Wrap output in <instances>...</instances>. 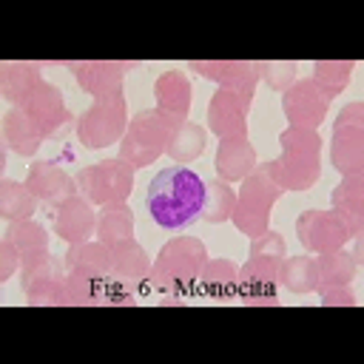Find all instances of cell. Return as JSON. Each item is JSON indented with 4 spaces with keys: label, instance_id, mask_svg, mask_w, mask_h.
Here are the masks:
<instances>
[{
    "label": "cell",
    "instance_id": "6da1fadb",
    "mask_svg": "<svg viewBox=\"0 0 364 364\" xmlns=\"http://www.w3.org/2000/svg\"><path fill=\"white\" fill-rule=\"evenodd\" d=\"M205 196H208V182H202L196 171L185 165H168L151 179L145 193V208L159 228L182 230L202 216Z\"/></svg>",
    "mask_w": 364,
    "mask_h": 364
},
{
    "label": "cell",
    "instance_id": "7a4b0ae2",
    "mask_svg": "<svg viewBox=\"0 0 364 364\" xmlns=\"http://www.w3.org/2000/svg\"><path fill=\"white\" fill-rule=\"evenodd\" d=\"M205 262L208 253L199 239L193 236L171 239L156 256L154 276L148 279V296L156 293L162 304H182L193 293Z\"/></svg>",
    "mask_w": 364,
    "mask_h": 364
},
{
    "label": "cell",
    "instance_id": "3957f363",
    "mask_svg": "<svg viewBox=\"0 0 364 364\" xmlns=\"http://www.w3.org/2000/svg\"><path fill=\"white\" fill-rule=\"evenodd\" d=\"M318 151H321V136L313 128L290 125L282 134V156L270 162L276 185L290 191H307L321 171Z\"/></svg>",
    "mask_w": 364,
    "mask_h": 364
},
{
    "label": "cell",
    "instance_id": "277c9868",
    "mask_svg": "<svg viewBox=\"0 0 364 364\" xmlns=\"http://www.w3.org/2000/svg\"><path fill=\"white\" fill-rule=\"evenodd\" d=\"M179 119L168 117L165 111H139L128 128L125 136L119 139V159L128 162L131 168H145L151 165L162 151H168L173 134L179 131Z\"/></svg>",
    "mask_w": 364,
    "mask_h": 364
},
{
    "label": "cell",
    "instance_id": "5b68a950",
    "mask_svg": "<svg viewBox=\"0 0 364 364\" xmlns=\"http://www.w3.org/2000/svg\"><path fill=\"white\" fill-rule=\"evenodd\" d=\"M282 188L276 185L273 179V171H270V162L264 165H256L253 173L245 176L242 182V191L236 196V205H233V222L236 228L245 233V236H262L267 230V219H270V208L273 202L279 199Z\"/></svg>",
    "mask_w": 364,
    "mask_h": 364
},
{
    "label": "cell",
    "instance_id": "8992f818",
    "mask_svg": "<svg viewBox=\"0 0 364 364\" xmlns=\"http://www.w3.org/2000/svg\"><path fill=\"white\" fill-rule=\"evenodd\" d=\"M128 128V108L122 88L94 97L91 108L77 119V136L85 148H108L125 136Z\"/></svg>",
    "mask_w": 364,
    "mask_h": 364
},
{
    "label": "cell",
    "instance_id": "52a82bcc",
    "mask_svg": "<svg viewBox=\"0 0 364 364\" xmlns=\"http://www.w3.org/2000/svg\"><path fill=\"white\" fill-rule=\"evenodd\" d=\"M77 185L94 205H117L125 202L134 185V168L122 159H105L88 165L77 173Z\"/></svg>",
    "mask_w": 364,
    "mask_h": 364
},
{
    "label": "cell",
    "instance_id": "ba28073f",
    "mask_svg": "<svg viewBox=\"0 0 364 364\" xmlns=\"http://www.w3.org/2000/svg\"><path fill=\"white\" fill-rule=\"evenodd\" d=\"M299 239L310 253H333L341 250L355 230L336 210H307L299 216Z\"/></svg>",
    "mask_w": 364,
    "mask_h": 364
},
{
    "label": "cell",
    "instance_id": "9c48e42d",
    "mask_svg": "<svg viewBox=\"0 0 364 364\" xmlns=\"http://www.w3.org/2000/svg\"><path fill=\"white\" fill-rule=\"evenodd\" d=\"M327 105H330V97L324 94V88L313 77L296 80L290 88H284V97H282L284 117L296 128H313L316 131L327 114Z\"/></svg>",
    "mask_w": 364,
    "mask_h": 364
},
{
    "label": "cell",
    "instance_id": "30bf717a",
    "mask_svg": "<svg viewBox=\"0 0 364 364\" xmlns=\"http://www.w3.org/2000/svg\"><path fill=\"white\" fill-rule=\"evenodd\" d=\"M63 282L65 270L57 256H43L31 264H23L20 287L28 304H63Z\"/></svg>",
    "mask_w": 364,
    "mask_h": 364
},
{
    "label": "cell",
    "instance_id": "8fae6325",
    "mask_svg": "<svg viewBox=\"0 0 364 364\" xmlns=\"http://www.w3.org/2000/svg\"><path fill=\"white\" fill-rule=\"evenodd\" d=\"M279 256L250 253L247 264L239 270L236 296H242L245 304H276V273H279Z\"/></svg>",
    "mask_w": 364,
    "mask_h": 364
},
{
    "label": "cell",
    "instance_id": "7c38bea8",
    "mask_svg": "<svg viewBox=\"0 0 364 364\" xmlns=\"http://www.w3.org/2000/svg\"><path fill=\"white\" fill-rule=\"evenodd\" d=\"M250 100L247 94H239L233 88H219L210 100V108H208V128L222 136V139H230V136H245V125H247V108H250Z\"/></svg>",
    "mask_w": 364,
    "mask_h": 364
},
{
    "label": "cell",
    "instance_id": "4fadbf2b",
    "mask_svg": "<svg viewBox=\"0 0 364 364\" xmlns=\"http://www.w3.org/2000/svg\"><path fill=\"white\" fill-rule=\"evenodd\" d=\"M51 225L63 242L80 245V242H88V236L97 230V216L88 205V199L68 196L51 208Z\"/></svg>",
    "mask_w": 364,
    "mask_h": 364
},
{
    "label": "cell",
    "instance_id": "5bb4252c",
    "mask_svg": "<svg viewBox=\"0 0 364 364\" xmlns=\"http://www.w3.org/2000/svg\"><path fill=\"white\" fill-rule=\"evenodd\" d=\"M74 182H77V179H71L60 165H54V162H34V165L28 168V182H26V188L31 191L34 199H40V202H46L48 208H54V205H60L63 199L74 196Z\"/></svg>",
    "mask_w": 364,
    "mask_h": 364
},
{
    "label": "cell",
    "instance_id": "9a60e30c",
    "mask_svg": "<svg viewBox=\"0 0 364 364\" xmlns=\"http://www.w3.org/2000/svg\"><path fill=\"white\" fill-rule=\"evenodd\" d=\"M202 77L216 80L219 88H233L239 94L253 97V88L259 82V63H236V60H213V63H191Z\"/></svg>",
    "mask_w": 364,
    "mask_h": 364
},
{
    "label": "cell",
    "instance_id": "2e32d148",
    "mask_svg": "<svg viewBox=\"0 0 364 364\" xmlns=\"http://www.w3.org/2000/svg\"><path fill=\"white\" fill-rule=\"evenodd\" d=\"M364 125H336L333 131V168L344 176L364 171Z\"/></svg>",
    "mask_w": 364,
    "mask_h": 364
},
{
    "label": "cell",
    "instance_id": "e0dca14e",
    "mask_svg": "<svg viewBox=\"0 0 364 364\" xmlns=\"http://www.w3.org/2000/svg\"><path fill=\"white\" fill-rule=\"evenodd\" d=\"M23 108H26V114L31 117V122L40 128L43 136H51V134H54L57 128H63L65 119H68L60 91H57L54 85H48V82H43V85L34 91V97H31Z\"/></svg>",
    "mask_w": 364,
    "mask_h": 364
},
{
    "label": "cell",
    "instance_id": "ac0fdd59",
    "mask_svg": "<svg viewBox=\"0 0 364 364\" xmlns=\"http://www.w3.org/2000/svg\"><path fill=\"white\" fill-rule=\"evenodd\" d=\"M3 242L11 245V250L17 253L20 264H31V262L48 256V233H46L43 225H37V222H31V219L11 222Z\"/></svg>",
    "mask_w": 364,
    "mask_h": 364
},
{
    "label": "cell",
    "instance_id": "d6986e66",
    "mask_svg": "<svg viewBox=\"0 0 364 364\" xmlns=\"http://www.w3.org/2000/svg\"><path fill=\"white\" fill-rule=\"evenodd\" d=\"M74 77L80 82L82 91L94 94V97H102V94H111L119 88L125 71H128V63H74Z\"/></svg>",
    "mask_w": 364,
    "mask_h": 364
},
{
    "label": "cell",
    "instance_id": "ffe728a7",
    "mask_svg": "<svg viewBox=\"0 0 364 364\" xmlns=\"http://www.w3.org/2000/svg\"><path fill=\"white\" fill-rule=\"evenodd\" d=\"M256 168V151L245 136H230L219 142L216 151V171L225 182H236L245 179L250 171Z\"/></svg>",
    "mask_w": 364,
    "mask_h": 364
},
{
    "label": "cell",
    "instance_id": "44dd1931",
    "mask_svg": "<svg viewBox=\"0 0 364 364\" xmlns=\"http://www.w3.org/2000/svg\"><path fill=\"white\" fill-rule=\"evenodd\" d=\"M65 273L105 279L111 273V250L102 242H80L65 253Z\"/></svg>",
    "mask_w": 364,
    "mask_h": 364
},
{
    "label": "cell",
    "instance_id": "7402d4cb",
    "mask_svg": "<svg viewBox=\"0 0 364 364\" xmlns=\"http://www.w3.org/2000/svg\"><path fill=\"white\" fill-rule=\"evenodd\" d=\"M154 97H156V108L159 111H165L168 117L185 122L188 108H191V82L185 80L182 71H165L154 82Z\"/></svg>",
    "mask_w": 364,
    "mask_h": 364
},
{
    "label": "cell",
    "instance_id": "603a6c76",
    "mask_svg": "<svg viewBox=\"0 0 364 364\" xmlns=\"http://www.w3.org/2000/svg\"><path fill=\"white\" fill-rule=\"evenodd\" d=\"M0 85H3V97L9 102L26 105L34 97V91L43 85V77H40L37 65H31V63H6Z\"/></svg>",
    "mask_w": 364,
    "mask_h": 364
},
{
    "label": "cell",
    "instance_id": "cb8c5ba5",
    "mask_svg": "<svg viewBox=\"0 0 364 364\" xmlns=\"http://www.w3.org/2000/svg\"><path fill=\"white\" fill-rule=\"evenodd\" d=\"M3 134H6V142L11 151L23 154V156H31L37 154L40 142H43V134L40 128L31 122V117L26 114V108H11L3 119Z\"/></svg>",
    "mask_w": 364,
    "mask_h": 364
},
{
    "label": "cell",
    "instance_id": "d4e9b609",
    "mask_svg": "<svg viewBox=\"0 0 364 364\" xmlns=\"http://www.w3.org/2000/svg\"><path fill=\"white\" fill-rule=\"evenodd\" d=\"M236 284H239V270L233 262H225V259L205 262V267L199 273V287L208 299L225 301V299L236 296Z\"/></svg>",
    "mask_w": 364,
    "mask_h": 364
},
{
    "label": "cell",
    "instance_id": "484cf974",
    "mask_svg": "<svg viewBox=\"0 0 364 364\" xmlns=\"http://www.w3.org/2000/svg\"><path fill=\"white\" fill-rule=\"evenodd\" d=\"M355 262L344 250L333 253H318L316 256V290H333V287H347L350 279L355 276Z\"/></svg>",
    "mask_w": 364,
    "mask_h": 364
},
{
    "label": "cell",
    "instance_id": "4316f807",
    "mask_svg": "<svg viewBox=\"0 0 364 364\" xmlns=\"http://www.w3.org/2000/svg\"><path fill=\"white\" fill-rule=\"evenodd\" d=\"M333 210L355 230L361 233V222H364V185H361V176H347V182H341L333 196Z\"/></svg>",
    "mask_w": 364,
    "mask_h": 364
},
{
    "label": "cell",
    "instance_id": "83f0119b",
    "mask_svg": "<svg viewBox=\"0 0 364 364\" xmlns=\"http://www.w3.org/2000/svg\"><path fill=\"white\" fill-rule=\"evenodd\" d=\"M148 256L142 250V245L136 239H125L111 245V273L119 279H131V282H142L148 276Z\"/></svg>",
    "mask_w": 364,
    "mask_h": 364
},
{
    "label": "cell",
    "instance_id": "f1b7e54d",
    "mask_svg": "<svg viewBox=\"0 0 364 364\" xmlns=\"http://www.w3.org/2000/svg\"><path fill=\"white\" fill-rule=\"evenodd\" d=\"M134 213L128 205L117 202V205H102V210L97 213V236L102 245H117L125 239H134Z\"/></svg>",
    "mask_w": 364,
    "mask_h": 364
},
{
    "label": "cell",
    "instance_id": "f546056e",
    "mask_svg": "<svg viewBox=\"0 0 364 364\" xmlns=\"http://www.w3.org/2000/svg\"><path fill=\"white\" fill-rule=\"evenodd\" d=\"M34 208H37V199L31 196L28 188H23L14 179H3V185H0V213L9 222L28 219L34 213Z\"/></svg>",
    "mask_w": 364,
    "mask_h": 364
},
{
    "label": "cell",
    "instance_id": "4dcf8cb0",
    "mask_svg": "<svg viewBox=\"0 0 364 364\" xmlns=\"http://www.w3.org/2000/svg\"><path fill=\"white\" fill-rule=\"evenodd\" d=\"M276 279L293 290V293H313L316 290V259L313 256H296L279 264Z\"/></svg>",
    "mask_w": 364,
    "mask_h": 364
},
{
    "label": "cell",
    "instance_id": "1f68e13d",
    "mask_svg": "<svg viewBox=\"0 0 364 364\" xmlns=\"http://www.w3.org/2000/svg\"><path fill=\"white\" fill-rule=\"evenodd\" d=\"M202 151H205V131H202V125L182 122L179 131L173 134L171 145H168V154L173 159H179V162H188V159H196Z\"/></svg>",
    "mask_w": 364,
    "mask_h": 364
},
{
    "label": "cell",
    "instance_id": "d6a6232c",
    "mask_svg": "<svg viewBox=\"0 0 364 364\" xmlns=\"http://www.w3.org/2000/svg\"><path fill=\"white\" fill-rule=\"evenodd\" d=\"M233 205H236V196H233L230 185H228L225 179L210 182V185H208V196H205L202 216H205L208 222H222V219L233 216Z\"/></svg>",
    "mask_w": 364,
    "mask_h": 364
},
{
    "label": "cell",
    "instance_id": "836d02e7",
    "mask_svg": "<svg viewBox=\"0 0 364 364\" xmlns=\"http://www.w3.org/2000/svg\"><path fill=\"white\" fill-rule=\"evenodd\" d=\"M350 74H353V63L350 60H344V63H316L313 65V80L324 88V94L330 100L350 82Z\"/></svg>",
    "mask_w": 364,
    "mask_h": 364
},
{
    "label": "cell",
    "instance_id": "e575fe53",
    "mask_svg": "<svg viewBox=\"0 0 364 364\" xmlns=\"http://www.w3.org/2000/svg\"><path fill=\"white\" fill-rule=\"evenodd\" d=\"M259 77H264L273 88L284 91L296 82V63H259Z\"/></svg>",
    "mask_w": 364,
    "mask_h": 364
},
{
    "label": "cell",
    "instance_id": "d590c367",
    "mask_svg": "<svg viewBox=\"0 0 364 364\" xmlns=\"http://www.w3.org/2000/svg\"><path fill=\"white\" fill-rule=\"evenodd\" d=\"M250 253H264V256H284V239L279 236V233H262V236H256V242H253V247H250Z\"/></svg>",
    "mask_w": 364,
    "mask_h": 364
},
{
    "label": "cell",
    "instance_id": "8d00e7d4",
    "mask_svg": "<svg viewBox=\"0 0 364 364\" xmlns=\"http://www.w3.org/2000/svg\"><path fill=\"white\" fill-rule=\"evenodd\" d=\"M358 299L347 290V287H333V290H321V304H327V307H333V304H347V307H353Z\"/></svg>",
    "mask_w": 364,
    "mask_h": 364
},
{
    "label": "cell",
    "instance_id": "74e56055",
    "mask_svg": "<svg viewBox=\"0 0 364 364\" xmlns=\"http://www.w3.org/2000/svg\"><path fill=\"white\" fill-rule=\"evenodd\" d=\"M336 125H364V105H361V102H350V105L338 114Z\"/></svg>",
    "mask_w": 364,
    "mask_h": 364
}]
</instances>
